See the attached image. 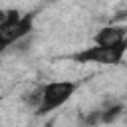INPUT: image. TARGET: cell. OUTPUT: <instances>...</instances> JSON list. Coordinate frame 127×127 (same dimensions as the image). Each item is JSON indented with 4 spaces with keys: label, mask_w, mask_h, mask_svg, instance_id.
Listing matches in <instances>:
<instances>
[{
    "label": "cell",
    "mask_w": 127,
    "mask_h": 127,
    "mask_svg": "<svg viewBox=\"0 0 127 127\" xmlns=\"http://www.w3.org/2000/svg\"><path fill=\"white\" fill-rule=\"evenodd\" d=\"M0 127H2V123H0Z\"/></svg>",
    "instance_id": "9c48e42d"
},
{
    "label": "cell",
    "mask_w": 127,
    "mask_h": 127,
    "mask_svg": "<svg viewBox=\"0 0 127 127\" xmlns=\"http://www.w3.org/2000/svg\"><path fill=\"white\" fill-rule=\"evenodd\" d=\"M123 111H125L123 103H111V105H107L105 109H101V123L109 125V123L117 121V117H121Z\"/></svg>",
    "instance_id": "5b68a950"
},
{
    "label": "cell",
    "mask_w": 127,
    "mask_h": 127,
    "mask_svg": "<svg viewBox=\"0 0 127 127\" xmlns=\"http://www.w3.org/2000/svg\"><path fill=\"white\" fill-rule=\"evenodd\" d=\"M24 101H26V105H28V107L38 109V107H40V103H42V87L28 91V93L24 95Z\"/></svg>",
    "instance_id": "8992f818"
},
{
    "label": "cell",
    "mask_w": 127,
    "mask_h": 127,
    "mask_svg": "<svg viewBox=\"0 0 127 127\" xmlns=\"http://www.w3.org/2000/svg\"><path fill=\"white\" fill-rule=\"evenodd\" d=\"M99 123H101V109H93L83 117V125L85 127H95Z\"/></svg>",
    "instance_id": "52a82bcc"
},
{
    "label": "cell",
    "mask_w": 127,
    "mask_h": 127,
    "mask_svg": "<svg viewBox=\"0 0 127 127\" xmlns=\"http://www.w3.org/2000/svg\"><path fill=\"white\" fill-rule=\"evenodd\" d=\"M34 12L20 14L18 10H6V18L0 22V54L22 38L30 36V32L34 30Z\"/></svg>",
    "instance_id": "6da1fadb"
},
{
    "label": "cell",
    "mask_w": 127,
    "mask_h": 127,
    "mask_svg": "<svg viewBox=\"0 0 127 127\" xmlns=\"http://www.w3.org/2000/svg\"><path fill=\"white\" fill-rule=\"evenodd\" d=\"M123 18H127V8L121 10V12H117V16H115V20H123Z\"/></svg>",
    "instance_id": "ba28073f"
},
{
    "label": "cell",
    "mask_w": 127,
    "mask_h": 127,
    "mask_svg": "<svg viewBox=\"0 0 127 127\" xmlns=\"http://www.w3.org/2000/svg\"><path fill=\"white\" fill-rule=\"evenodd\" d=\"M77 83L75 81H50L42 87V103L36 109V115L44 117L48 113H52L54 109L62 107L65 101H69V97L75 93Z\"/></svg>",
    "instance_id": "3957f363"
},
{
    "label": "cell",
    "mask_w": 127,
    "mask_h": 127,
    "mask_svg": "<svg viewBox=\"0 0 127 127\" xmlns=\"http://www.w3.org/2000/svg\"><path fill=\"white\" fill-rule=\"evenodd\" d=\"M127 52V40H123L117 46H91L81 52H75L69 56V60L77 64H99V65H117L121 64L123 56Z\"/></svg>",
    "instance_id": "7a4b0ae2"
},
{
    "label": "cell",
    "mask_w": 127,
    "mask_h": 127,
    "mask_svg": "<svg viewBox=\"0 0 127 127\" xmlns=\"http://www.w3.org/2000/svg\"><path fill=\"white\" fill-rule=\"evenodd\" d=\"M95 44L97 46H117L123 40H127V26L123 24H109L97 30L95 34Z\"/></svg>",
    "instance_id": "277c9868"
}]
</instances>
